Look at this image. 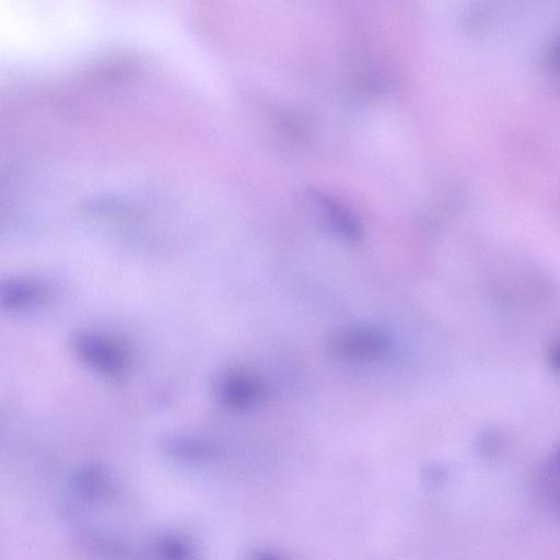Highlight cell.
<instances>
[{"label":"cell","mask_w":560,"mask_h":560,"mask_svg":"<svg viewBox=\"0 0 560 560\" xmlns=\"http://www.w3.org/2000/svg\"><path fill=\"white\" fill-rule=\"evenodd\" d=\"M74 354L88 367L102 375L118 376L128 363L121 345L95 332H79L72 340Z\"/></svg>","instance_id":"obj_1"},{"label":"cell","mask_w":560,"mask_h":560,"mask_svg":"<svg viewBox=\"0 0 560 560\" xmlns=\"http://www.w3.org/2000/svg\"><path fill=\"white\" fill-rule=\"evenodd\" d=\"M388 337L376 330L348 331L335 338L333 348L338 355L356 358L373 359L388 352Z\"/></svg>","instance_id":"obj_2"},{"label":"cell","mask_w":560,"mask_h":560,"mask_svg":"<svg viewBox=\"0 0 560 560\" xmlns=\"http://www.w3.org/2000/svg\"><path fill=\"white\" fill-rule=\"evenodd\" d=\"M48 296L46 288L39 280L13 278L0 287V303L8 311H25L38 306Z\"/></svg>","instance_id":"obj_3"},{"label":"cell","mask_w":560,"mask_h":560,"mask_svg":"<svg viewBox=\"0 0 560 560\" xmlns=\"http://www.w3.org/2000/svg\"><path fill=\"white\" fill-rule=\"evenodd\" d=\"M217 392L219 399L231 408L252 406L260 396V387L251 377L240 372H229L220 378Z\"/></svg>","instance_id":"obj_4"},{"label":"cell","mask_w":560,"mask_h":560,"mask_svg":"<svg viewBox=\"0 0 560 560\" xmlns=\"http://www.w3.org/2000/svg\"><path fill=\"white\" fill-rule=\"evenodd\" d=\"M73 484L78 492L90 499L107 498L112 493V483L110 477L96 466H88L79 471Z\"/></svg>","instance_id":"obj_5"},{"label":"cell","mask_w":560,"mask_h":560,"mask_svg":"<svg viewBox=\"0 0 560 560\" xmlns=\"http://www.w3.org/2000/svg\"><path fill=\"white\" fill-rule=\"evenodd\" d=\"M168 453L182 460H204L214 452L213 445L194 436H172L165 442Z\"/></svg>","instance_id":"obj_6"},{"label":"cell","mask_w":560,"mask_h":560,"mask_svg":"<svg viewBox=\"0 0 560 560\" xmlns=\"http://www.w3.org/2000/svg\"><path fill=\"white\" fill-rule=\"evenodd\" d=\"M156 555L160 560H191L190 548L174 538H165L156 544Z\"/></svg>","instance_id":"obj_7"},{"label":"cell","mask_w":560,"mask_h":560,"mask_svg":"<svg viewBox=\"0 0 560 560\" xmlns=\"http://www.w3.org/2000/svg\"><path fill=\"white\" fill-rule=\"evenodd\" d=\"M553 66L560 72V42L555 46L552 54Z\"/></svg>","instance_id":"obj_8"}]
</instances>
